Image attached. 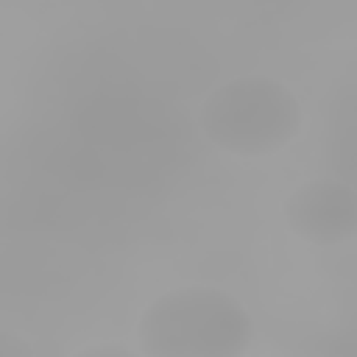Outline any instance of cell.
<instances>
[{
  "mask_svg": "<svg viewBox=\"0 0 357 357\" xmlns=\"http://www.w3.org/2000/svg\"><path fill=\"white\" fill-rule=\"evenodd\" d=\"M251 340L248 310L231 293L206 284L162 293L137 321L142 357H245Z\"/></svg>",
  "mask_w": 357,
  "mask_h": 357,
  "instance_id": "1",
  "label": "cell"
},
{
  "mask_svg": "<svg viewBox=\"0 0 357 357\" xmlns=\"http://www.w3.org/2000/svg\"><path fill=\"white\" fill-rule=\"evenodd\" d=\"M301 123L293 89L268 75H240L220 84L198 114L204 137L234 156H271L298 137Z\"/></svg>",
  "mask_w": 357,
  "mask_h": 357,
  "instance_id": "2",
  "label": "cell"
},
{
  "mask_svg": "<svg viewBox=\"0 0 357 357\" xmlns=\"http://www.w3.org/2000/svg\"><path fill=\"white\" fill-rule=\"evenodd\" d=\"M287 229L312 245H340L357 229V195L335 178H312L284 201Z\"/></svg>",
  "mask_w": 357,
  "mask_h": 357,
  "instance_id": "3",
  "label": "cell"
},
{
  "mask_svg": "<svg viewBox=\"0 0 357 357\" xmlns=\"http://www.w3.org/2000/svg\"><path fill=\"white\" fill-rule=\"evenodd\" d=\"M73 357H139V354H134L123 343H92V346H84L81 351H75Z\"/></svg>",
  "mask_w": 357,
  "mask_h": 357,
  "instance_id": "4",
  "label": "cell"
}]
</instances>
